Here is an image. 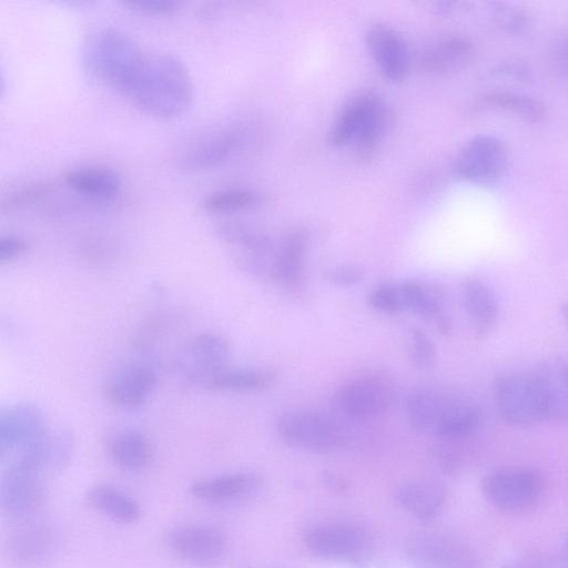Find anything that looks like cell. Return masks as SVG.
I'll use <instances>...</instances> for the list:
<instances>
[{"label":"cell","mask_w":568,"mask_h":568,"mask_svg":"<svg viewBox=\"0 0 568 568\" xmlns=\"http://www.w3.org/2000/svg\"><path fill=\"white\" fill-rule=\"evenodd\" d=\"M193 92L182 60L171 53L146 51L120 95L144 113L168 120L189 110Z\"/></svg>","instance_id":"obj_1"},{"label":"cell","mask_w":568,"mask_h":568,"mask_svg":"<svg viewBox=\"0 0 568 568\" xmlns=\"http://www.w3.org/2000/svg\"><path fill=\"white\" fill-rule=\"evenodd\" d=\"M389 123L388 109L379 94L363 91L351 97L332 122L326 141L332 148L354 145L369 154L381 142Z\"/></svg>","instance_id":"obj_2"},{"label":"cell","mask_w":568,"mask_h":568,"mask_svg":"<svg viewBox=\"0 0 568 568\" xmlns=\"http://www.w3.org/2000/svg\"><path fill=\"white\" fill-rule=\"evenodd\" d=\"M144 53L129 34L106 27L90 34L82 57L88 71L119 93Z\"/></svg>","instance_id":"obj_3"},{"label":"cell","mask_w":568,"mask_h":568,"mask_svg":"<svg viewBox=\"0 0 568 568\" xmlns=\"http://www.w3.org/2000/svg\"><path fill=\"white\" fill-rule=\"evenodd\" d=\"M303 542L314 556L366 567L374 547L371 531L354 521H329L310 526L303 531Z\"/></svg>","instance_id":"obj_4"},{"label":"cell","mask_w":568,"mask_h":568,"mask_svg":"<svg viewBox=\"0 0 568 568\" xmlns=\"http://www.w3.org/2000/svg\"><path fill=\"white\" fill-rule=\"evenodd\" d=\"M48 471L27 454L13 456L0 481V509L10 520L27 521L41 507Z\"/></svg>","instance_id":"obj_5"},{"label":"cell","mask_w":568,"mask_h":568,"mask_svg":"<svg viewBox=\"0 0 568 568\" xmlns=\"http://www.w3.org/2000/svg\"><path fill=\"white\" fill-rule=\"evenodd\" d=\"M493 395L500 418L514 427H531L548 420L534 373L508 371L498 374Z\"/></svg>","instance_id":"obj_6"},{"label":"cell","mask_w":568,"mask_h":568,"mask_svg":"<svg viewBox=\"0 0 568 568\" xmlns=\"http://www.w3.org/2000/svg\"><path fill=\"white\" fill-rule=\"evenodd\" d=\"M281 439L291 447L313 453H331L346 443V432L333 416L312 409L281 414L275 423Z\"/></svg>","instance_id":"obj_7"},{"label":"cell","mask_w":568,"mask_h":568,"mask_svg":"<svg viewBox=\"0 0 568 568\" xmlns=\"http://www.w3.org/2000/svg\"><path fill=\"white\" fill-rule=\"evenodd\" d=\"M545 489L542 475L530 467L510 466L487 473L481 480V491L496 509L520 514L531 509Z\"/></svg>","instance_id":"obj_8"},{"label":"cell","mask_w":568,"mask_h":568,"mask_svg":"<svg viewBox=\"0 0 568 568\" xmlns=\"http://www.w3.org/2000/svg\"><path fill=\"white\" fill-rule=\"evenodd\" d=\"M405 557L413 568H481L469 545L439 532L412 535L405 544Z\"/></svg>","instance_id":"obj_9"},{"label":"cell","mask_w":568,"mask_h":568,"mask_svg":"<svg viewBox=\"0 0 568 568\" xmlns=\"http://www.w3.org/2000/svg\"><path fill=\"white\" fill-rule=\"evenodd\" d=\"M166 547L179 558L196 566L217 564L227 550V538L220 528L199 523L169 527L163 536Z\"/></svg>","instance_id":"obj_10"},{"label":"cell","mask_w":568,"mask_h":568,"mask_svg":"<svg viewBox=\"0 0 568 568\" xmlns=\"http://www.w3.org/2000/svg\"><path fill=\"white\" fill-rule=\"evenodd\" d=\"M230 355V345L223 336L201 333L180 348L175 368L186 383L204 387L212 376L227 367Z\"/></svg>","instance_id":"obj_11"},{"label":"cell","mask_w":568,"mask_h":568,"mask_svg":"<svg viewBox=\"0 0 568 568\" xmlns=\"http://www.w3.org/2000/svg\"><path fill=\"white\" fill-rule=\"evenodd\" d=\"M246 130L241 123H229L207 131L181 152L179 165L186 171H206L230 161L244 145Z\"/></svg>","instance_id":"obj_12"},{"label":"cell","mask_w":568,"mask_h":568,"mask_svg":"<svg viewBox=\"0 0 568 568\" xmlns=\"http://www.w3.org/2000/svg\"><path fill=\"white\" fill-rule=\"evenodd\" d=\"M394 385L381 376H361L342 384L334 394L336 408L354 419H369L387 412L395 400Z\"/></svg>","instance_id":"obj_13"},{"label":"cell","mask_w":568,"mask_h":568,"mask_svg":"<svg viewBox=\"0 0 568 568\" xmlns=\"http://www.w3.org/2000/svg\"><path fill=\"white\" fill-rule=\"evenodd\" d=\"M506 161L503 143L495 136L480 134L462 146L454 162V172L466 182L488 184L501 176Z\"/></svg>","instance_id":"obj_14"},{"label":"cell","mask_w":568,"mask_h":568,"mask_svg":"<svg viewBox=\"0 0 568 568\" xmlns=\"http://www.w3.org/2000/svg\"><path fill=\"white\" fill-rule=\"evenodd\" d=\"M49 432L47 418L34 403L18 402L0 410V455L22 452Z\"/></svg>","instance_id":"obj_15"},{"label":"cell","mask_w":568,"mask_h":568,"mask_svg":"<svg viewBox=\"0 0 568 568\" xmlns=\"http://www.w3.org/2000/svg\"><path fill=\"white\" fill-rule=\"evenodd\" d=\"M366 49L378 72L392 83L404 81L410 69L408 45L402 34L386 23H375L365 33Z\"/></svg>","instance_id":"obj_16"},{"label":"cell","mask_w":568,"mask_h":568,"mask_svg":"<svg viewBox=\"0 0 568 568\" xmlns=\"http://www.w3.org/2000/svg\"><path fill=\"white\" fill-rule=\"evenodd\" d=\"M158 384L154 368L144 363H130L113 371L105 381L108 400L122 409L143 406Z\"/></svg>","instance_id":"obj_17"},{"label":"cell","mask_w":568,"mask_h":568,"mask_svg":"<svg viewBox=\"0 0 568 568\" xmlns=\"http://www.w3.org/2000/svg\"><path fill=\"white\" fill-rule=\"evenodd\" d=\"M262 486L258 474L248 470L224 473L194 480L190 494L210 505H230L254 496Z\"/></svg>","instance_id":"obj_18"},{"label":"cell","mask_w":568,"mask_h":568,"mask_svg":"<svg viewBox=\"0 0 568 568\" xmlns=\"http://www.w3.org/2000/svg\"><path fill=\"white\" fill-rule=\"evenodd\" d=\"M57 535L45 523H30L16 530L6 544L9 560L18 567H33L45 560L55 547Z\"/></svg>","instance_id":"obj_19"},{"label":"cell","mask_w":568,"mask_h":568,"mask_svg":"<svg viewBox=\"0 0 568 568\" xmlns=\"http://www.w3.org/2000/svg\"><path fill=\"white\" fill-rule=\"evenodd\" d=\"M539 386L548 420L568 425V362L549 358L532 372Z\"/></svg>","instance_id":"obj_20"},{"label":"cell","mask_w":568,"mask_h":568,"mask_svg":"<svg viewBox=\"0 0 568 568\" xmlns=\"http://www.w3.org/2000/svg\"><path fill=\"white\" fill-rule=\"evenodd\" d=\"M64 182L77 194L95 202L113 201L121 192L122 180L112 169L81 165L70 169Z\"/></svg>","instance_id":"obj_21"},{"label":"cell","mask_w":568,"mask_h":568,"mask_svg":"<svg viewBox=\"0 0 568 568\" xmlns=\"http://www.w3.org/2000/svg\"><path fill=\"white\" fill-rule=\"evenodd\" d=\"M462 303L473 332L488 335L498 318V302L494 291L483 281L467 278L460 285Z\"/></svg>","instance_id":"obj_22"},{"label":"cell","mask_w":568,"mask_h":568,"mask_svg":"<svg viewBox=\"0 0 568 568\" xmlns=\"http://www.w3.org/2000/svg\"><path fill=\"white\" fill-rule=\"evenodd\" d=\"M398 505L422 521H430L442 511L446 501L443 485L426 480H410L402 484L396 491Z\"/></svg>","instance_id":"obj_23"},{"label":"cell","mask_w":568,"mask_h":568,"mask_svg":"<svg viewBox=\"0 0 568 568\" xmlns=\"http://www.w3.org/2000/svg\"><path fill=\"white\" fill-rule=\"evenodd\" d=\"M308 248V235L303 229L290 231L275 252V282L295 290L303 280V271Z\"/></svg>","instance_id":"obj_24"},{"label":"cell","mask_w":568,"mask_h":568,"mask_svg":"<svg viewBox=\"0 0 568 568\" xmlns=\"http://www.w3.org/2000/svg\"><path fill=\"white\" fill-rule=\"evenodd\" d=\"M473 53L471 42L462 36H448L428 44L420 55L424 72L440 75L460 68Z\"/></svg>","instance_id":"obj_25"},{"label":"cell","mask_w":568,"mask_h":568,"mask_svg":"<svg viewBox=\"0 0 568 568\" xmlns=\"http://www.w3.org/2000/svg\"><path fill=\"white\" fill-rule=\"evenodd\" d=\"M481 423V410L476 403L458 397H446L434 434L446 439H459L475 433Z\"/></svg>","instance_id":"obj_26"},{"label":"cell","mask_w":568,"mask_h":568,"mask_svg":"<svg viewBox=\"0 0 568 568\" xmlns=\"http://www.w3.org/2000/svg\"><path fill=\"white\" fill-rule=\"evenodd\" d=\"M108 453L116 467L135 473L149 465L152 445L145 434L136 429H123L110 438Z\"/></svg>","instance_id":"obj_27"},{"label":"cell","mask_w":568,"mask_h":568,"mask_svg":"<svg viewBox=\"0 0 568 568\" xmlns=\"http://www.w3.org/2000/svg\"><path fill=\"white\" fill-rule=\"evenodd\" d=\"M84 499L93 509L119 523L131 524L141 517L140 504L128 493L109 484L90 487Z\"/></svg>","instance_id":"obj_28"},{"label":"cell","mask_w":568,"mask_h":568,"mask_svg":"<svg viewBox=\"0 0 568 568\" xmlns=\"http://www.w3.org/2000/svg\"><path fill=\"white\" fill-rule=\"evenodd\" d=\"M275 379L276 374L270 369L226 367L212 376L204 388L222 393H256L270 388Z\"/></svg>","instance_id":"obj_29"},{"label":"cell","mask_w":568,"mask_h":568,"mask_svg":"<svg viewBox=\"0 0 568 568\" xmlns=\"http://www.w3.org/2000/svg\"><path fill=\"white\" fill-rule=\"evenodd\" d=\"M73 452L74 437L72 433L59 429L49 430L40 440L20 453L31 456L49 473L68 466Z\"/></svg>","instance_id":"obj_30"},{"label":"cell","mask_w":568,"mask_h":568,"mask_svg":"<svg viewBox=\"0 0 568 568\" xmlns=\"http://www.w3.org/2000/svg\"><path fill=\"white\" fill-rule=\"evenodd\" d=\"M446 397L430 388L413 389L405 404L409 426L419 433H433Z\"/></svg>","instance_id":"obj_31"},{"label":"cell","mask_w":568,"mask_h":568,"mask_svg":"<svg viewBox=\"0 0 568 568\" xmlns=\"http://www.w3.org/2000/svg\"><path fill=\"white\" fill-rule=\"evenodd\" d=\"M406 311L436 323L448 315L445 294L437 285L418 281H403Z\"/></svg>","instance_id":"obj_32"},{"label":"cell","mask_w":568,"mask_h":568,"mask_svg":"<svg viewBox=\"0 0 568 568\" xmlns=\"http://www.w3.org/2000/svg\"><path fill=\"white\" fill-rule=\"evenodd\" d=\"M217 237L232 253H275L272 240L262 231L241 222H226L216 230Z\"/></svg>","instance_id":"obj_33"},{"label":"cell","mask_w":568,"mask_h":568,"mask_svg":"<svg viewBox=\"0 0 568 568\" xmlns=\"http://www.w3.org/2000/svg\"><path fill=\"white\" fill-rule=\"evenodd\" d=\"M264 195L248 187H225L211 192L201 201V207L210 214H231L258 206Z\"/></svg>","instance_id":"obj_34"},{"label":"cell","mask_w":568,"mask_h":568,"mask_svg":"<svg viewBox=\"0 0 568 568\" xmlns=\"http://www.w3.org/2000/svg\"><path fill=\"white\" fill-rule=\"evenodd\" d=\"M367 304L374 311L384 314L406 312L403 282L383 283L374 287L367 295Z\"/></svg>","instance_id":"obj_35"},{"label":"cell","mask_w":568,"mask_h":568,"mask_svg":"<svg viewBox=\"0 0 568 568\" xmlns=\"http://www.w3.org/2000/svg\"><path fill=\"white\" fill-rule=\"evenodd\" d=\"M408 357L412 365L422 371L434 366L437 349L433 339L420 327H412L408 333Z\"/></svg>","instance_id":"obj_36"},{"label":"cell","mask_w":568,"mask_h":568,"mask_svg":"<svg viewBox=\"0 0 568 568\" xmlns=\"http://www.w3.org/2000/svg\"><path fill=\"white\" fill-rule=\"evenodd\" d=\"M501 568H568V560L562 552L531 550L509 558Z\"/></svg>","instance_id":"obj_37"},{"label":"cell","mask_w":568,"mask_h":568,"mask_svg":"<svg viewBox=\"0 0 568 568\" xmlns=\"http://www.w3.org/2000/svg\"><path fill=\"white\" fill-rule=\"evenodd\" d=\"M51 186L45 183H33L11 192L3 201L2 209H22L33 205L49 194Z\"/></svg>","instance_id":"obj_38"},{"label":"cell","mask_w":568,"mask_h":568,"mask_svg":"<svg viewBox=\"0 0 568 568\" xmlns=\"http://www.w3.org/2000/svg\"><path fill=\"white\" fill-rule=\"evenodd\" d=\"M324 278L337 287H353L363 281L364 272L355 265H337L326 270Z\"/></svg>","instance_id":"obj_39"},{"label":"cell","mask_w":568,"mask_h":568,"mask_svg":"<svg viewBox=\"0 0 568 568\" xmlns=\"http://www.w3.org/2000/svg\"><path fill=\"white\" fill-rule=\"evenodd\" d=\"M122 3L131 10L146 14H166L179 7V2L174 0H125Z\"/></svg>","instance_id":"obj_40"},{"label":"cell","mask_w":568,"mask_h":568,"mask_svg":"<svg viewBox=\"0 0 568 568\" xmlns=\"http://www.w3.org/2000/svg\"><path fill=\"white\" fill-rule=\"evenodd\" d=\"M27 251L24 239L7 234L0 237V263L11 262L21 256Z\"/></svg>","instance_id":"obj_41"},{"label":"cell","mask_w":568,"mask_h":568,"mask_svg":"<svg viewBox=\"0 0 568 568\" xmlns=\"http://www.w3.org/2000/svg\"><path fill=\"white\" fill-rule=\"evenodd\" d=\"M324 480L327 484L328 487H331L334 490L343 491L347 488V483L345 479H343L339 475L332 473V471H325L324 473Z\"/></svg>","instance_id":"obj_42"},{"label":"cell","mask_w":568,"mask_h":568,"mask_svg":"<svg viewBox=\"0 0 568 568\" xmlns=\"http://www.w3.org/2000/svg\"><path fill=\"white\" fill-rule=\"evenodd\" d=\"M562 554L564 556L566 557V559L568 560V536L566 537V539L564 540V546H562Z\"/></svg>","instance_id":"obj_43"},{"label":"cell","mask_w":568,"mask_h":568,"mask_svg":"<svg viewBox=\"0 0 568 568\" xmlns=\"http://www.w3.org/2000/svg\"><path fill=\"white\" fill-rule=\"evenodd\" d=\"M561 312H562V315H564L566 322L568 323V302L562 305Z\"/></svg>","instance_id":"obj_44"}]
</instances>
